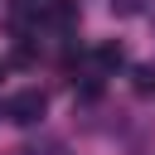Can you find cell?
Here are the masks:
<instances>
[{
  "instance_id": "4",
  "label": "cell",
  "mask_w": 155,
  "mask_h": 155,
  "mask_svg": "<svg viewBox=\"0 0 155 155\" xmlns=\"http://www.w3.org/2000/svg\"><path fill=\"white\" fill-rule=\"evenodd\" d=\"M136 92H155V68H136Z\"/></svg>"
},
{
  "instance_id": "6",
  "label": "cell",
  "mask_w": 155,
  "mask_h": 155,
  "mask_svg": "<svg viewBox=\"0 0 155 155\" xmlns=\"http://www.w3.org/2000/svg\"><path fill=\"white\" fill-rule=\"evenodd\" d=\"M0 111H5V107H0Z\"/></svg>"
},
{
  "instance_id": "3",
  "label": "cell",
  "mask_w": 155,
  "mask_h": 155,
  "mask_svg": "<svg viewBox=\"0 0 155 155\" xmlns=\"http://www.w3.org/2000/svg\"><path fill=\"white\" fill-rule=\"evenodd\" d=\"M140 10H145V0H111V15H121V19L126 15H140Z\"/></svg>"
},
{
  "instance_id": "5",
  "label": "cell",
  "mask_w": 155,
  "mask_h": 155,
  "mask_svg": "<svg viewBox=\"0 0 155 155\" xmlns=\"http://www.w3.org/2000/svg\"><path fill=\"white\" fill-rule=\"evenodd\" d=\"M5 155H29V150H5Z\"/></svg>"
},
{
  "instance_id": "1",
  "label": "cell",
  "mask_w": 155,
  "mask_h": 155,
  "mask_svg": "<svg viewBox=\"0 0 155 155\" xmlns=\"http://www.w3.org/2000/svg\"><path fill=\"white\" fill-rule=\"evenodd\" d=\"M44 111H48V97H44L39 87H19V92L5 97V121H15V126H34V121H44Z\"/></svg>"
},
{
  "instance_id": "2",
  "label": "cell",
  "mask_w": 155,
  "mask_h": 155,
  "mask_svg": "<svg viewBox=\"0 0 155 155\" xmlns=\"http://www.w3.org/2000/svg\"><path fill=\"white\" fill-rule=\"evenodd\" d=\"M121 58H126V53H121V44H102V48L92 53V63H97L102 73H111V68H121Z\"/></svg>"
}]
</instances>
